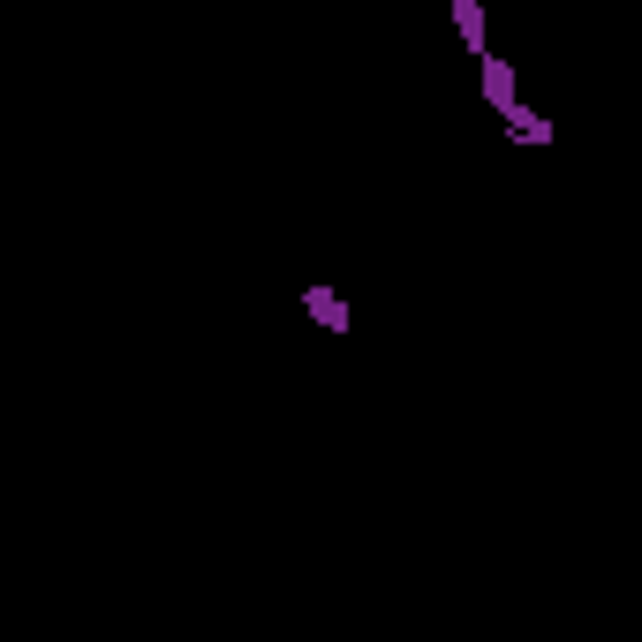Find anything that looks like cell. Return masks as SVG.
Here are the masks:
<instances>
[{"label":"cell","mask_w":642,"mask_h":642,"mask_svg":"<svg viewBox=\"0 0 642 642\" xmlns=\"http://www.w3.org/2000/svg\"><path fill=\"white\" fill-rule=\"evenodd\" d=\"M302 310H310V318H318L325 333H348V325H355V310H348L333 288H302Z\"/></svg>","instance_id":"1"},{"label":"cell","mask_w":642,"mask_h":642,"mask_svg":"<svg viewBox=\"0 0 642 642\" xmlns=\"http://www.w3.org/2000/svg\"><path fill=\"white\" fill-rule=\"evenodd\" d=\"M454 31H462L469 53H491V39H484V0H454Z\"/></svg>","instance_id":"2"}]
</instances>
